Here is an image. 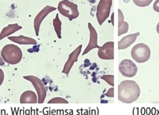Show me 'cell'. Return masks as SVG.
I'll list each match as a JSON object with an SVG mask.
<instances>
[{"label": "cell", "instance_id": "obj_1", "mask_svg": "<svg viewBox=\"0 0 159 115\" xmlns=\"http://www.w3.org/2000/svg\"><path fill=\"white\" fill-rule=\"evenodd\" d=\"M140 94V87L134 80H124L118 86V99L122 103H131L139 98Z\"/></svg>", "mask_w": 159, "mask_h": 115}, {"label": "cell", "instance_id": "obj_2", "mask_svg": "<svg viewBox=\"0 0 159 115\" xmlns=\"http://www.w3.org/2000/svg\"><path fill=\"white\" fill-rule=\"evenodd\" d=\"M1 56L4 61L9 64H17L22 58L21 49L14 44H7L4 46L1 51Z\"/></svg>", "mask_w": 159, "mask_h": 115}, {"label": "cell", "instance_id": "obj_3", "mask_svg": "<svg viewBox=\"0 0 159 115\" xmlns=\"http://www.w3.org/2000/svg\"><path fill=\"white\" fill-rule=\"evenodd\" d=\"M58 12L70 20L76 19L79 16L77 4L69 0H62L59 2L57 7Z\"/></svg>", "mask_w": 159, "mask_h": 115}, {"label": "cell", "instance_id": "obj_4", "mask_svg": "<svg viewBox=\"0 0 159 115\" xmlns=\"http://www.w3.org/2000/svg\"><path fill=\"white\" fill-rule=\"evenodd\" d=\"M150 49L144 43L135 45L131 50V56L138 63H143L148 61L150 57Z\"/></svg>", "mask_w": 159, "mask_h": 115}, {"label": "cell", "instance_id": "obj_5", "mask_svg": "<svg viewBox=\"0 0 159 115\" xmlns=\"http://www.w3.org/2000/svg\"><path fill=\"white\" fill-rule=\"evenodd\" d=\"M23 78L27 80L30 81L32 83L34 88L37 93V103H43L47 96V90L42 81L37 77L34 75H25L24 76Z\"/></svg>", "mask_w": 159, "mask_h": 115}, {"label": "cell", "instance_id": "obj_6", "mask_svg": "<svg viewBox=\"0 0 159 115\" xmlns=\"http://www.w3.org/2000/svg\"><path fill=\"white\" fill-rule=\"evenodd\" d=\"M112 0H100L97 6L96 17L100 25L107 19L109 15Z\"/></svg>", "mask_w": 159, "mask_h": 115}, {"label": "cell", "instance_id": "obj_7", "mask_svg": "<svg viewBox=\"0 0 159 115\" xmlns=\"http://www.w3.org/2000/svg\"><path fill=\"white\" fill-rule=\"evenodd\" d=\"M119 70L125 77H133L137 74L138 68L132 61L124 59L119 65Z\"/></svg>", "mask_w": 159, "mask_h": 115}, {"label": "cell", "instance_id": "obj_8", "mask_svg": "<svg viewBox=\"0 0 159 115\" xmlns=\"http://www.w3.org/2000/svg\"><path fill=\"white\" fill-rule=\"evenodd\" d=\"M56 9L57 8L55 7L50 6H46L35 16L34 20V28L35 30V35L37 36H39L40 25L42 21L43 20V19L47 17V15H48L50 12L55 11Z\"/></svg>", "mask_w": 159, "mask_h": 115}, {"label": "cell", "instance_id": "obj_9", "mask_svg": "<svg viewBox=\"0 0 159 115\" xmlns=\"http://www.w3.org/2000/svg\"><path fill=\"white\" fill-rule=\"evenodd\" d=\"M98 55L102 59H114V42L109 41L104 43L102 46L98 48Z\"/></svg>", "mask_w": 159, "mask_h": 115}, {"label": "cell", "instance_id": "obj_10", "mask_svg": "<svg viewBox=\"0 0 159 115\" xmlns=\"http://www.w3.org/2000/svg\"><path fill=\"white\" fill-rule=\"evenodd\" d=\"M81 48H82V45H80L78 47H77L70 54L68 59L66 63L64 65V67L62 70V73L65 74L67 76L68 75V74L73 67V64L75 62L78 61V56L81 51Z\"/></svg>", "mask_w": 159, "mask_h": 115}, {"label": "cell", "instance_id": "obj_11", "mask_svg": "<svg viewBox=\"0 0 159 115\" xmlns=\"http://www.w3.org/2000/svg\"><path fill=\"white\" fill-rule=\"evenodd\" d=\"M88 28L89 30V42L88 45H87L86 48L84 50L83 53H82V55H84L87 54L89 51H90L91 49L94 48H99L100 46L98 45V34L95 30V28L93 27V26L90 23H88Z\"/></svg>", "mask_w": 159, "mask_h": 115}, {"label": "cell", "instance_id": "obj_12", "mask_svg": "<svg viewBox=\"0 0 159 115\" xmlns=\"http://www.w3.org/2000/svg\"><path fill=\"white\" fill-rule=\"evenodd\" d=\"M140 35L139 32H136L133 34L128 35L123 37L118 43V49H124L128 48L135 42L137 37Z\"/></svg>", "mask_w": 159, "mask_h": 115}, {"label": "cell", "instance_id": "obj_13", "mask_svg": "<svg viewBox=\"0 0 159 115\" xmlns=\"http://www.w3.org/2000/svg\"><path fill=\"white\" fill-rule=\"evenodd\" d=\"M38 97L36 93L32 90H27L23 92L20 97V103H37Z\"/></svg>", "mask_w": 159, "mask_h": 115}, {"label": "cell", "instance_id": "obj_14", "mask_svg": "<svg viewBox=\"0 0 159 115\" xmlns=\"http://www.w3.org/2000/svg\"><path fill=\"white\" fill-rule=\"evenodd\" d=\"M9 40L11 41L19 44V45H37V41L30 37L25 36L24 35H19V36H9L7 37Z\"/></svg>", "mask_w": 159, "mask_h": 115}, {"label": "cell", "instance_id": "obj_15", "mask_svg": "<svg viewBox=\"0 0 159 115\" xmlns=\"http://www.w3.org/2000/svg\"><path fill=\"white\" fill-rule=\"evenodd\" d=\"M22 27L19 25L17 23L9 24L7 27H4L0 33V40H2L5 37L9 36L10 35L15 33L19 30L22 29Z\"/></svg>", "mask_w": 159, "mask_h": 115}, {"label": "cell", "instance_id": "obj_16", "mask_svg": "<svg viewBox=\"0 0 159 115\" xmlns=\"http://www.w3.org/2000/svg\"><path fill=\"white\" fill-rule=\"evenodd\" d=\"M129 24L124 21L122 12L118 9V35L120 36L128 32Z\"/></svg>", "mask_w": 159, "mask_h": 115}, {"label": "cell", "instance_id": "obj_17", "mask_svg": "<svg viewBox=\"0 0 159 115\" xmlns=\"http://www.w3.org/2000/svg\"><path fill=\"white\" fill-rule=\"evenodd\" d=\"M53 25L54 27V30L57 33V37L58 38H61V22L59 19L58 14H57L55 18L53 20Z\"/></svg>", "mask_w": 159, "mask_h": 115}, {"label": "cell", "instance_id": "obj_18", "mask_svg": "<svg viewBox=\"0 0 159 115\" xmlns=\"http://www.w3.org/2000/svg\"><path fill=\"white\" fill-rule=\"evenodd\" d=\"M135 5L139 7H146L150 4L153 0H132Z\"/></svg>", "mask_w": 159, "mask_h": 115}, {"label": "cell", "instance_id": "obj_19", "mask_svg": "<svg viewBox=\"0 0 159 115\" xmlns=\"http://www.w3.org/2000/svg\"><path fill=\"white\" fill-rule=\"evenodd\" d=\"M48 103H68V101L61 97H55L50 100Z\"/></svg>", "mask_w": 159, "mask_h": 115}, {"label": "cell", "instance_id": "obj_20", "mask_svg": "<svg viewBox=\"0 0 159 115\" xmlns=\"http://www.w3.org/2000/svg\"><path fill=\"white\" fill-rule=\"evenodd\" d=\"M101 79L104 80L108 84H109L112 87L114 86V75H104L102 77H101Z\"/></svg>", "mask_w": 159, "mask_h": 115}, {"label": "cell", "instance_id": "obj_21", "mask_svg": "<svg viewBox=\"0 0 159 115\" xmlns=\"http://www.w3.org/2000/svg\"><path fill=\"white\" fill-rule=\"evenodd\" d=\"M153 7L155 11L159 12V0H156L153 3Z\"/></svg>", "mask_w": 159, "mask_h": 115}, {"label": "cell", "instance_id": "obj_22", "mask_svg": "<svg viewBox=\"0 0 159 115\" xmlns=\"http://www.w3.org/2000/svg\"><path fill=\"white\" fill-rule=\"evenodd\" d=\"M4 72L1 69H0V86L2 85V83L4 81Z\"/></svg>", "mask_w": 159, "mask_h": 115}, {"label": "cell", "instance_id": "obj_23", "mask_svg": "<svg viewBox=\"0 0 159 115\" xmlns=\"http://www.w3.org/2000/svg\"><path fill=\"white\" fill-rule=\"evenodd\" d=\"M114 88H111L109 90L108 92L107 93H106V95L109 97H113L114 96Z\"/></svg>", "mask_w": 159, "mask_h": 115}, {"label": "cell", "instance_id": "obj_24", "mask_svg": "<svg viewBox=\"0 0 159 115\" xmlns=\"http://www.w3.org/2000/svg\"><path fill=\"white\" fill-rule=\"evenodd\" d=\"M5 62L3 60L2 56H1V51H0V66H3Z\"/></svg>", "mask_w": 159, "mask_h": 115}, {"label": "cell", "instance_id": "obj_25", "mask_svg": "<svg viewBox=\"0 0 159 115\" xmlns=\"http://www.w3.org/2000/svg\"><path fill=\"white\" fill-rule=\"evenodd\" d=\"M156 30H157V33L159 34V22H158V24L157 25Z\"/></svg>", "mask_w": 159, "mask_h": 115}]
</instances>
